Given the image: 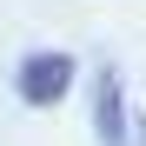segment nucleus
<instances>
[{"mask_svg":"<svg viewBox=\"0 0 146 146\" xmlns=\"http://www.w3.org/2000/svg\"><path fill=\"white\" fill-rule=\"evenodd\" d=\"M146 119L126 106V80H119V66H100L93 73V139L100 146H146Z\"/></svg>","mask_w":146,"mask_h":146,"instance_id":"obj_1","label":"nucleus"},{"mask_svg":"<svg viewBox=\"0 0 146 146\" xmlns=\"http://www.w3.org/2000/svg\"><path fill=\"white\" fill-rule=\"evenodd\" d=\"M73 73H80V66H73V53L40 46V53H27V60L13 66V93H20L27 106H60L66 93H73Z\"/></svg>","mask_w":146,"mask_h":146,"instance_id":"obj_2","label":"nucleus"}]
</instances>
